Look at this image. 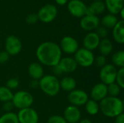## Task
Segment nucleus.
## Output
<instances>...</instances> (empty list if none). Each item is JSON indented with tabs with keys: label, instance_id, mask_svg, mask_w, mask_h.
I'll return each mask as SVG.
<instances>
[{
	"label": "nucleus",
	"instance_id": "obj_1",
	"mask_svg": "<svg viewBox=\"0 0 124 123\" xmlns=\"http://www.w3.org/2000/svg\"><path fill=\"white\" fill-rule=\"evenodd\" d=\"M36 55L41 65L53 67L61 59L62 51L57 43L53 41H44L37 47Z\"/></svg>",
	"mask_w": 124,
	"mask_h": 123
},
{
	"label": "nucleus",
	"instance_id": "obj_2",
	"mask_svg": "<svg viewBox=\"0 0 124 123\" xmlns=\"http://www.w3.org/2000/svg\"><path fill=\"white\" fill-rule=\"evenodd\" d=\"M100 111L108 117H116L124 113V102L118 97H112L108 96L100 101L99 104Z\"/></svg>",
	"mask_w": 124,
	"mask_h": 123
},
{
	"label": "nucleus",
	"instance_id": "obj_3",
	"mask_svg": "<svg viewBox=\"0 0 124 123\" xmlns=\"http://www.w3.org/2000/svg\"><path fill=\"white\" fill-rule=\"evenodd\" d=\"M39 88L49 96L57 95L60 91V80L54 75H44L39 80Z\"/></svg>",
	"mask_w": 124,
	"mask_h": 123
},
{
	"label": "nucleus",
	"instance_id": "obj_4",
	"mask_svg": "<svg viewBox=\"0 0 124 123\" xmlns=\"http://www.w3.org/2000/svg\"><path fill=\"white\" fill-rule=\"evenodd\" d=\"M12 102L14 107L19 110L31 107L33 103V96L26 91H19L13 94Z\"/></svg>",
	"mask_w": 124,
	"mask_h": 123
},
{
	"label": "nucleus",
	"instance_id": "obj_5",
	"mask_svg": "<svg viewBox=\"0 0 124 123\" xmlns=\"http://www.w3.org/2000/svg\"><path fill=\"white\" fill-rule=\"evenodd\" d=\"M78 66L82 67H91L94 63V55L92 51L85 48H79L74 54V57Z\"/></svg>",
	"mask_w": 124,
	"mask_h": 123
},
{
	"label": "nucleus",
	"instance_id": "obj_6",
	"mask_svg": "<svg viewBox=\"0 0 124 123\" xmlns=\"http://www.w3.org/2000/svg\"><path fill=\"white\" fill-rule=\"evenodd\" d=\"M39 20L44 23H49L55 20L57 16V7L53 4H46L42 6L36 13Z\"/></svg>",
	"mask_w": 124,
	"mask_h": 123
},
{
	"label": "nucleus",
	"instance_id": "obj_7",
	"mask_svg": "<svg viewBox=\"0 0 124 123\" xmlns=\"http://www.w3.org/2000/svg\"><path fill=\"white\" fill-rule=\"evenodd\" d=\"M117 68L112 64H106L100 71V79L101 83L106 86L116 82Z\"/></svg>",
	"mask_w": 124,
	"mask_h": 123
},
{
	"label": "nucleus",
	"instance_id": "obj_8",
	"mask_svg": "<svg viewBox=\"0 0 124 123\" xmlns=\"http://www.w3.org/2000/svg\"><path fill=\"white\" fill-rule=\"evenodd\" d=\"M68 99L71 105L78 107L85 105L86 101L89 100V95L84 90L74 89L69 92Z\"/></svg>",
	"mask_w": 124,
	"mask_h": 123
},
{
	"label": "nucleus",
	"instance_id": "obj_9",
	"mask_svg": "<svg viewBox=\"0 0 124 123\" xmlns=\"http://www.w3.org/2000/svg\"><path fill=\"white\" fill-rule=\"evenodd\" d=\"M67 7L73 17L81 18L86 14L87 5L82 0H70L67 4Z\"/></svg>",
	"mask_w": 124,
	"mask_h": 123
},
{
	"label": "nucleus",
	"instance_id": "obj_10",
	"mask_svg": "<svg viewBox=\"0 0 124 123\" xmlns=\"http://www.w3.org/2000/svg\"><path fill=\"white\" fill-rule=\"evenodd\" d=\"M5 51L9 56H15L22 50V43L20 38L15 36L10 35L7 37L5 40Z\"/></svg>",
	"mask_w": 124,
	"mask_h": 123
},
{
	"label": "nucleus",
	"instance_id": "obj_11",
	"mask_svg": "<svg viewBox=\"0 0 124 123\" xmlns=\"http://www.w3.org/2000/svg\"><path fill=\"white\" fill-rule=\"evenodd\" d=\"M59 46L62 52H64L67 54H74L79 49L78 41L70 36H64L61 39L60 44Z\"/></svg>",
	"mask_w": 124,
	"mask_h": 123
},
{
	"label": "nucleus",
	"instance_id": "obj_12",
	"mask_svg": "<svg viewBox=\"0 0 124 123\" xmlns=\"http://www.w3.org/2000/svg\"><path fill=\"white\" fill-rule=\"evenodd\" d=\"M17 116L19 123H38L39 122V115L31 107L20 109Z\"/></svg>",
	"mask_w": 124,
	"mask_h": 123
},
{
	"label": "nucleus",
	"instance_id": "obj_13",
	"mask_svg": "<svg viewBox=\"0 0 124 123\" xmlns=\"http://www.w3.org/2000/svg\"><path fill=\"white\" fill-rule=\"evenodd\" d=\"M100 25V19L98 16L85 14L81 18L80 27L81 29L92 32L95 30Z\"/></svg>",
	"mask_w": 124,
	"mask_h": 123
},
{
	"label": "nucleus",
	"instance_id": "obj_14",
	"mask_svg": "<svg viewBox=\"0 0 124 123\" xmlns=\"http://www.w3.org/2000/svg\"><path fill=\"white\" fill-rule=\"evenodd\" d=\"M91 99L95 101H100L108 96V87L102 83H98L95 84L90 92Z\"/></svg>",
	"mask_w": 124,
	"mask_h": 123
},
{
	"label": "nucleus",
	"instance_id": "obj_15",
	"mask_svg": "<svg viewBox=\"0 0 124 123\" xmlns=\"http://www.w3.org/2000/svg\"><path fill=\"white\" fill-rule=\"evenodd\" d=\"M62 117L68 123H78L81 120V113L78 107L70 105L65 109Z\"/></svg>",
	"mask_w": 124,
	"mask_h": 123
},
{
	"label": "nucleus",
	"instance_id": "obj_16",
	"mask_svg": "<svg viewBox=\"0 0 124 123\" xmlns=\"http://www.w3.org/2000/svg\"><path fill=\"white\" fill-rule=\"evenodd\" d=\"M100 40L101 39L95 33V31L89 32L86 34L83 39L84 48L92 51L93 50L98 48Z\"/></svg>",
	"mask_w": 124,
	"mask_h": 123
},
{
	"label": "nucleus",
	"instance_id": "obj_17",
	"mask_svg": "<svg viewBox=\"0 0 124 123\" xmlns=\"http://www.w3.org/2000/svg\"><path fill=\"white\" fill-rule=\"evenodd\" d=\"M62 73H71L76 70L78 65L75 59L70 57H66L61 58L59 63L57 64Z\"/></svg>",
	"mask_w": 124,
	"mask_h": 123
},
{
	"label": "nucleus",
	"instance_id": "obj_18",
	"mask_svg": "<svg viewBox=\"0 0 124 123\" xmlns=\"http://www.w3.org/2000/svg\"><path fill=\"white\" fill-rule=\"evenodd\" d=\"M112 35L113 40L118 44L124 43V20H119L113 27Z\"/></svg>",
	"mask_w": 124,
	"mask_h": 123
},
{
	"label": "nucleus",
	"instance_id": "obj_19",
	"mask_svg": "<svg viewBox=\"0 0 124 123\" xmlns=\"http://www.w3.org/2000/svg\"><path fill=\"white\" fill-rule=\"evenodd\" d=\"M105 10L106 8L103 1H92L91 4H89V5L87 6L86 14L98 16L99 14L105 12Z\"/></svg>",
	"mask_w": 124,
	"mask_h": 123
},
{
	"label": "nucleus",
	"instance_id": "obj_20",
	"mask_svg": "<svg viewBox=\"0 0 124 123\" xmlns=\"http://www.w3.org/2000/svg\"><path fill=\"white\" fill-rule=\"evenodd\" d=\"M105 8L109 13L118 14L120 11L124 8V0H105Z\"/></svg>",
	"mask_w": 124,
	"mask_h": 123
},
{
	"label": "nucleus",
	"instance_id": "obj_21",
	"mask_svg": "<svg viewBox=\"0 0 124 123\" xmlns=\"http://www.w3.org/2000/svg\"><path fill=\"white\" fill-rule=\"evenodd\" d=\"M28 72L33 80H39L44 76V68L39 62H33L30 64Z\"/></svg>",
	"mask_w": 124,
	"mask_h": 123
},
{
	"label": "nucleus",
	"instance_id": "obj_22",
	"mask_svg": "<svg viewBox=\"0 0 124 123\" xmlns=\"http://www.w3.org/2000/svg\"><path fill=\"white\" fill-rule=\"evenodd\" d=\"M98 49L101 55H103L105 57L109 56L113 50V42L111 41L110 39L108 38H102L100 41Z\"/></svg>",
	"mask_w": 124,
	"mask_h": 123
},
{
	"label": "nucleus",
	"instance_id": "obj_23",
	"mask_svg": "<svg viewBox=\"0 0 124 123\" xmlns=\"http://www.w3.org/2000/svg\"><path fill=\"white\" fill-rule=\"evenodd\" d=\"M118 20H119L118 19L116 15L108 13L105 14L102 17L100 20V24L102 25V26L105 27L107 29H113V27L117 24Z\"/></svg>",
	"mask_w": 124,
	"mask_h": 123
},
{
	"label": "nucleus",
	"instance_id": "obj_24",
	"mask_svg": "<svg viewBox=\"0 0 124 123\" xmlns=\"http://www.w3.org/2000/svg\"><path fill=\"white\" fill-rule=\"evenodd\" d=\"M60 88L65 91L70 92L76 88V80L70 76L64 77L60 81Z\"/></svg>",
	"mask_w": 124,
	"mask_h": 123
},
{
	"label": "nucleus",
	"instance_id": "obj_25",
	"mask_svg": "<svg viewBox=\"0 0 124 123\" xmlns=\"http://www.w3.org/2000/svg\"><path fill=\"white\" fill-rule=\"evenodd\" d=\"M111 60L113 62V65H114L116 68H123L124 67V51L121 50L115 52L112 57Z\"/></svg>",
	"mask_w": 124,
	"mask_h": 123
},
{
	"label": "nucleus",
	"instance_id": "obj_26",
	"mask_svg": "<svg viewBox=\"0 0 124 123\" xmlns=\"http://www.w3.org/2000/svg\"><path fill=\"white\" fill-rule=\"evenodd\" d=\"M85 109L89 115H96L100 112V106L97 101L89 99L85 104Z\"/></svg>",
	"mask_w": 124,
	"mask_h": 123
},
{
	"label": "nucleus",
	"instance_id": "obj_27",
	"mask_svg": "<svg viewBox=\"0 0 124 123\" xmlns=\"http://www.w3.org/2000/svg\"><path fill=\"white\" fill-rule=\"evenodd\" d=\"M13 93L10 89L7 88L6 86H1L0 87V101L7 102L10 101L13 97Z\"/></svg>",
	"mask_w": 124,
	"mask_h": 123
},
{
	"label": "nucleus",
	"instance_id": "obj_28",
	"mask_svg": "<svg viewBox=\"0 0 124 123\" xmlns=\"http://www.w3.org/2000/svg\"><path fill=\"white\" fill-rule=\"evenodd\" d=\"M0 123H19L17 114L12 112H6L0 117Z\"/></svg>",
	"mask_w": 124,
	"mask_h": 123
},
{
	"label": "nucleus",
	"instance_id": "obj_29",
	"mask_svg": "<svg viewBox=\"0 0 124 123\" xmlns=\"http://www.w3.org/2000/svg\"><path fill=\"white\" fill-rule=\"evenodd\" d=\"M108 87V96L112 97H118V96L121 94V87L116 83H113L107 86Z\"/></svg>",
	"mask_w": 124,
	"mask_h": 123
},
{
	"label": "nucleus",
	"instance_id": "obj_30",
	"mask_svg": "<svg viewBox=\"0 0 124 123\" xmlns=\"http://www.w3.org/2000/svg\"><path fill=\"white\" fill-rule=\"evenodd\" d=\"M115 83H116L121 87V88H124V67L119 68L118 70Z\"/></svg>",
	"mask_w": 124,
	"mask_h": 123
},
{
	"label": "nucleus",
	"instance_id": "obj_31",
	"mask_svg": "<svg viewBox=\"0 0 124 123\" xmlns=\"http://www.w3.org/2000/svg\"><path fill=\"white\" fill-rule=\"evenodd\" d=\"M95 30H96L95 33L97 34V36L100 37V39L105 38L108 36V33H109L108 29L105 28V27H103L102 25H100Z\"/></svg>",
	"mask_w": 124,
	"mask_h": 123
},
{
	"label": "nucleus",
	"instance_id": "obj_32",
	"mask_svg": "<svg viewBox=\"0 0 124 123\" xmlns=\"http://www.w3.org/2000/svg\"><path fill=\"white\" fill-rule=\"evenodd\" d=\"M20 85V82L19 80L17 79V78H10L7 81V83H6V87L8 88L9 89H10L11 91L13 90V89H16Z\"/></svg>",
	"mask_w": 124,
	"mask_h": 123
},
{
	"label": "nucleus",
	"instance_id": "obj_33",
	"mask_svg": "<svg viewBox=\"0 0 124 123\" xmlns=\"http://www.w3.org/2000/svg\"><path fill=\"white\" fill-rule=\"evenodd\" d=\"M47 123H68L66 122V120H65V118L62 116L60 115H52L51 116L49 119Z\"/></svg>",
	"mask_w": 124,
	"mask_h": 123
},
{
	"label": "nucleus",
	"instance_id": "obj_34",
	"mask_svg": "<svg viewBox=\"0 0 124 123\" xmlns=\"http://www.w3.org/2000/svg\"><path fill=\"white\" fill-rule=\"evenodd\" d=\"M39 21V17L36 13H30L25 17V22L29 25H33Z\"/></svg>",
	"mask_w": 124,
	"mask_h": 123
},
{
	"label": "nucleus",
	"instance_id": "obj_35",
	"mask_svg": "<svg viewBox=\"0 0 124 123\" xmlns=\"http://www.w3.org/2000/svg\"><path fill=\"white\" fill-rule=\"evenodd\" d=\"M94 62L96 64V65L100 68H102V67H104L106 65L107 62V59H106V57L103 56V55H99L97 56L95 59H94Z\"/></svg>",
	"mask_w": 124,
	"mask_h": 123
},
{
	"label": "nucleus",
	"instance_id": "obj_36",
	"mask_svg": "<svg viewBox=\"0 0 124 123\" xmlns=\"http://www.w3.org/2000/svg\"><path fill=\"white\" fill-rule=\"evenodd\" d=\"M9 59V55L5 51H1L0 52V64H4L6 63Z\"/></svg>",
	"mask_w": 124,
	"mask_h": 123
},
{
	"label": "nucleus",
	"instance_id": "obj_37",
	"mask_svg": "<svg viewBox=\"0 0 124 123\" xmlns=\"http://www.w3.org/2000/svg\"><path fill=\"white\" fill-rule=\"evenodd\" d=\"M13 108H14V105H13L12 101H7V102H4V103L3 109H4V110L6 112H11L12 110L13 109Z\"/></svg>",
	"mask_w": 124,
	"mask_h": 123
},
{
	"label": "nucleus",
	"instance_id": "obj_38",
	"mask_svg": "<svg viewBox=\"0 0 124 123\" xmlns=\"http://www.w3.org/2000/svg\"><path fill=\"white\" fill-rule=\"evenodd\" d=\"M53 72H54V75L57 77V75H62V70H60V68L59 67V66L57 65L56 66L53 67Z\"/></svg>",
	"mask_w": 124,
	"mask_h": 123
},
{
	"label": "nucleus",
	"instance_id": "obj_39",
	"mask_svg": "<svg viewBox=\"0 0 124 123\" xmlns=\"http://www.w3.org/2000/svg\"><path fill=\"white\" fill-rule=\"evenodd\" d=\"M115 123H124V113H122L115 117Z\"/></svg>",
	"mask_w": 124,
	"mask_h": 123
},
{
	"label": "nucleus",
	"instance_id": "obj_40",
	"mask_svg": "<svg viewBox=\"0 0 124 123\" xmlns=\"http://www.w3.org/2000/svg\"><path fill=\"white\" fill-rule=\"evenodd\" d=\"M54 1L60 6H65L69 1V0H54Z\"/></svg>",
	"mask_w": 124,
	"mask_h": 123
},
{
	"label": "nucleus",
	"instance_id": "obj_41",
	"mask_svg": "<svg viewBox=\"0 0 124 123\" xmlns=\"http://www.w3.org/2000/svg\"><path fill=\"white\" fill-rule=\"evenodd\" d=\"M39 86V80H33L32 82H31V86L33 88H37V86Z\"/></svg>",
	"mask_w": 124,
	"mask_h": 123
},
{
	"label": "nucleus",
	"instance_id": "obj_42",
	"mask_svg": "<svg viewBox=\"0 0 124 123\" xmlns=\"http://www.w3.org/2000/svg\"><path fill=\"white\" fill-rule=\"evenodd\" d=\"M79 123H92V122L89 119H83L81 121H79Z\"/></svg>",
	"mask_w": 124,
	"mask_h": 123
},
{
	"label": "nucleus",
	"instance_id": "obj_43",
	"mask_svg": "<svg viewBox=\"0 0 124 123\" xmlns=\"http://www.w3.org/2000/svg\"><path fill=\"white\" fill-rule=\"evenodd\" d=\"M124 9H122L121 11H120V12L118 13V14L120 15V17H121V20H124Z\"/></svg>",
	"mask_w": 124,
	"mask_h": 123
},
{
	"label": "nucleus",
	"instance_id": "obj_44",
	"mask_svg": "<svg viewBox=\"0 0 124 123\" xmlns=\"http://www.w3.org/2000/svg\"><path fill=\"white\" fill-rule=\"evenodd\" d=\"M92 1H102V0H92Z\"/></svg>",
	"mask_w": 124,
	"mask_h": 123
}]
</instances>
